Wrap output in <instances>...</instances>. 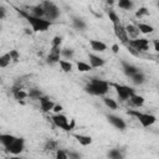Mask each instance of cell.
Listing matches in <instances>:
<instances>
[{"label":"cell","mask_w":159,"mask_h":159,"mask_svg":"<svg viewBox=\"0 0 159 159\" xmlns=\"http://www.w3.org/2000/svg\"><path fill=\"white\" fill-rule=\"evenodd\" d=\"M84 89L87 93L93 96H104L109 91V83L99 78H91Z\"/></svg>","instance_id":"1"},{"label":"cell","mask_w":159,"mask_h":159,"mask_svg":"<svg viewBox=\"0 0 159 159\" xmlns=\"http://www.w3.org/2000/svg\"><path fill=\"white\" fill-rule=\"evenodd\" d=\"M21 15L26 17L27 22L31 25V27H32V30H34L35 32H43V31H46V30L51 26V24H52L51 21H48V20H46V19L35 17V16L29 15V14H25V12H21Z\"/></svg>","instance_id":"2"},{"label":"cell","mask_w":159,"mask_h":159,"mask_svg":"<svg viewBox=\"0 0 159 159\" xmlns=\"http://www.w3.org/2000/svg\"><path fill=\"white\" fill-rule=\"evenodd\" d=\"M128 114L135 117V118L138 119V122H139L144 128L153 125V124L155 123V120H157L155 116L149 114V113H142V112H139V111H137V109H129V111H128Z\"/></svg>","instance_id":"3"},{"label":"cell","mask_w":159,"mask_h":159,"mask_svg":"<svg viewBox=\"0 0 159 159\" xmlns=\"http://www.w3.org/2000/svg\"><path fill=\"white\" fill-rule=\"evenodd\" d=\"M43 10H45V19L48 20V21H52V20H56L58 16H60V9L51 1H45L41 4Z\"/></svg>","instance_id":"4"},{"label":"cell","mask_w":159,"mask_h":159,"mask_svg":"<svg viewBox=\"0 0 159 159\" xmlns=\"http://www.w3.org/2000/svg\"><path fill=\"white\" fill-rule=\"evenodd\" d=\"M112 86L116 88V92L119 97L120 101H128L130 99L135 93H134V89L128 87V86H124V84H118V83H112Z\"/></svg>","instance_id":"5"},{"label":"cell","mask_w":159,"mask_h":159,"mask_svg":"<svg viewBox=\"0 0 159 159\" xmlns=\"http://www.w3.org/2000/svg\"><path fill=\"white\" fill-rule=\"evenodd\" d=\"M24 148H25V140H24V138L16 137V139L9 147H6L5 149H6L7 153H11L14 155H17V154H20L24 150Z\"/></svg>","instance_id":"6"},{"label":"cell","mask_w":159,"mask_h":159,"mask_svg":"<svg viewBox=\"0 0 159 159\" xmlns=\"http://www.w3.org/2000/svg\"><path fill=\"white\" fill-rule=\"evenodd\" d=\"M113 30H114V35H116V37H117L123 45L128 46V45H129V37H128L125 26H123L122 24H119V25H114V26H113Z\"/></svg>","instance_id":"7"},{"label":"cell","mask_w":159,"mask_h":159,"mask_svg":"<svg viewBox=\"0 0 159 159\" xmlns=\"http://www.w3.org/2000/svg\"><path fill=\"white\" fill-rule=\"evenodd\" d=\"M51 119H52V122H53V124L56 127H58V128H61L63 130H71V128H72V124L68 123L67 117L63 116V114H60V113L55 114V116H52Z\"/></svg>","instance_id":"8"},{"label":"cell","mask_w":159,"mask_h":159,"mask_svg":"<svg viewBox=\"0 0 159 159\" xmlns=\"http://www.w3.org/2000/svg\"><path fill=\"white\" fill-rule=\"evenodd\" d=\"M130 47L135 48L138 52H145L149 48V41L147 39H135V40H129Z\"/></svg>","instance_id":"9"},{"label":"cell","mask_w":159,"mask_h":159,"mask_svg":"<svg viewBox=\"0 0 159 159\" xmlns=\"http://www.w3.org/2000/svg\"><path fill=\"white\" fill-rule=\"evenodd\" d=\"M107 119H108V122H109L114 128H117V129H119V130H124L125 127H127L125 122H124L120 117H118V116L108 114V116H107Z\"/></svg>","instance_id":"10"},{"label":"cell","mask_w":159,"mask_h":159,"mask_svg":"<svg viewBox=\"0 0 159 159\" xmlns=\"http://www.w3.org/2000/svg\"><path fill=\"white\" fill-rule=\"evenodd\" d=\"M39 101H40L41 111L45 112V113H47V112H50V111H53V108H55V106H56V104H55L47 96H42Z\"/></svg>","instance_id":"11"},{"label":"cell","mask_w":159,"mask_h":159,"mask_svg":"<svg viewBox=\"0 0 159 159\" xmlns=\"http://www.w3.org/2000/svg\"><path fill=\"white\" fill-rule=\"evenodd\" d=\"M60 56H61V50L60 48H56V47H52L50 50L48 56H47V63L53 65V63L60 62Z\"/></svg>","instance_id":"12"},{"label":"cell","mask_w":159,"mask_h":159,"mask_svg":"<svg viewBox=\"0 0 159 159\" xmlns=\"http://www.w3.org/2000/svg\"><path fill=\"white\" fill-rule=\"evenodd\" d=\"M88 60H89V65H91L92 68L102 67V66L106 63V61H104L102 57H99V56H97V55H93V53H89V55H88Z\"/></svg>","instance_id":"13"},{"label":"cell","mask_w":159,"mask_h":159,"mask_svg":"<svg viewBox=\"0 0 159 159\" xmlns=\"http://www.w3.org/2000/svg\"><path fill=\"white\" fill-rule=\"evenodd\" d=\"M122 67H123V72L128 76V77H133L134 75H137L138 72H140L135 66H133V65H130V63H128V62H125V61H122Z\"/></svg>","instance_id":"14"},{"label":"cell","mask_w":159,"mask_h":159,"mask_svg":"<svg viewBox=\"0 0 159 159\" xmlns=\"http://www.w3.org/2000/svg\"><path fill=\"white\" fill-rule=\"evenodd\" d=\"M125 30H127V34H128V37H130V39H133V40H135V39H138V36H139V29L137 27V25H133V24H128L127 26H125Z\"/></svg>","instance_id":"15"},{"label":"cell","mask_w":159,"mask_h":159,"mask_svg":"<svg viewBox=\"0 0 159 159\" xmlns=\"http://www.w3.org/2000/svg\"><path fill=\"white\" fill-rule=\"evenodd\" d=\"M89 45H91L92 50L98 51V52H103L107 50V45L99 40H89Z\"/></svg>","instance_id":"16"},{"label":"cell","mask_w":159,"mask_h":159,"mask_svg":"<svg viewBox=\"0 0 159 159\" xmlns=\"http://www.w3.org/2000/svg\"><path fill=\"white\" fill-rule=\"evenodd\" d=\"M107 155L109 159H124V150L120 148H113L108 152Z\"/></svg>","instance_id":"17"},{"label":"cell","mask_w":159,"mask_h":159,"mask_svg":"<svg viewBox=\"0 0 159 159\" xmlns=\"http://www.w3.org/2000/svg\"><path fill=\"white\" fill-rule=\"evenodd\" d=\"M73 137L77 139V142L83 145V147H87L92 143V138L89 135H84V134H73Z\"/></svg>","instance_id":"18"},{"label":"cell","mask_w":159,"mask_h":159,"mask_svg":"<svg viewBox=\"0 0 159 159\" xmlns=\"http://www.w3.org/2000/svg\"><path fill=\"white\" fill-rule=\"evenodd\" d=\"M31 15L35 16V17H40V19H45V10L42 7V5H36V6H32L31 9Z\"/></svg>","instance_id":"19"},{"label":"cell","mask_w":159,"mask_h":159,"mask_svg":"<svg viewBox=\"0 0 159 159\" xmlns=\"http://www.w3.org/2000/svg\"><path fill=\"white\" fill-rule=\"evenodd\" d=\"M15 139H16V137H14L12 134H0V142L5 148L9 147Z\"/></svg>","instance_id":"20"},{"label":"cell","mask_w":159,"mask_h":159,"mask_svg":"<svg viewBox=\"0 0 159 159\" xmlns=\"http://www.w3.org/2000/svg\"><path fill=\"white\" fill-rule=\"evenodd\" d=\"M137 27L139 29V31H140L142 34H152V32L154 31V27H153V26H150V25H148V24H144V22H138Z\"/></svg>","instance_id":"21"},{"label":"cell","mask_w":159,"mask_h":159,"mask_svg":"<svg viewBox=\"0 0 159 159\" xmlns=\"http://www.w3.org/2000/svg\"><path fill=\"white\" fill-rule=\"evenodd\" d=\"M45 150L47 152H53V150H58V142L53 140V139H48L45 143Z\"/></svg>","instance_id":"22"},{"label":"cell","mask_w":159,"mask_h":159,"mask_svg":"<svg viewBox=\"0 0 159 159\" xmlns=\"http://www.w3.org/2000/svg\"><path fill=\"white\" fill-rule=\"evenodd\" d=\"M72 25L77 30H84L86 29V22L81 17H73L72 19Z\"/></svg>","instance_id":"23"},{"label":"cell","mask_w":159,"mask_h":159,"mask_svg":"<svg viewBox=\"0 0 159 159\" xmlns=\"http://www.w3.org/2000/svg\"><path fill=\"white\" fill-rule=\"evenodd\" d=\"M129 101H130L132 104L135 106V107H142V106L144 104V98H143L142 96H138V94H134Z\"/></svg>","instance_id":"24"},{"label":"cell","mask_w":159,"mask_h":159,"mask_svg":"<svg viewBox=\"0 0 159 159\" xmlns=\"http://www.w3.org/2000/svg\"><path fill=\"white\" fill-rule=\"evenodd\" d=\"M60 66H61V70L63 72H71L72 71V63L70 61H66V60H60Z\"/></svg>","instance_id":"25"},{"label":"cell","mask_w":159,"mask_h":159,"mask_svg":"<svg viewBox=\"0 0 159 159\" xmlns=\"http://www.w3.org/2000/svg\"><path fill=\"white\" fill-rule=\"evenodd\" d=\"M132 81H133V83L134 84H143L144 83V81H145V77H144V75L142 73V72H138L137 75H134L133 77H132Z\"/></svg>","instance_id":"26"},{"label":"cell","mask_w":159,"mask_h":159,"mask_svg":"<svg viewBox=\"0 0 159 159\" xmlns=\"http://www.w3.org/2000/svg\"><path fill=\"white\" fill-rule=\"evenodd\" d=\"M12 60H11V56H10V53H4L1 57H0V67H6L10 62H11Z\"/></svg>","instance_id":"27"},{"label":"cell","mask_w":159,"mask_h":159,"mask_svg":"<svg viewBox=\"0 0 159 159\" xmlns=\"http://www.w3.org/2000/svg\"><path fill=\"white\" fill-rule=\"evenodd\" d=\"M76 66H77V70H78L80 72H88V71L92 68L89 63H86V62H82V61H78V62L76 63Z\"/></svg>","instance_id":"28"},{"label":"cell","mask_w":159,"mask_h":159,"mask_svg":"<svg viewBox=\"0 0 159 159\" xmlns=\"http://www.w3.org/2000/svg\"><path fill=\"white\" fill-rule=\"evenodd\" d=\"M103 102H104V104H106V106H107L109 109H117V108H118L117 102H116L114 99H112V98L104 97V98H103Z\"/></svg>","instance_id":"29"},{"label":"cell","mask_w":159,"mask_h":159,"mask_svg":"<svg viewBox=\"0 0 159 159\" xmlns=\"http://www.w3.org/2000/svg\"><path fill=\"white\" fill-rule=\"evenodd\" d=\"M108 17H109V20L113 22V26H114V25H119V24H120V20H119L118 15H117L113 10H108Z\"/></svg>","instance_id":"30"},{"label":"cell","mask_w":159,"mask_h":159,"mask_svg":"<svg viewBox=\"0 0 159 159\" xmlns=\"http://www.w3.org/2000/svg\"><path fill=\"white\" fill-rule=\"evenodd\" d=\"M118 6L120 9H123V10H130L133 7V2L130 0H120L118 2Z\"/></svg>","instance_id":"31"},{"label":"cell","mask_w":159,"mask_h":159,"mask_svg":"<svg viewBox=\"0 0 159 159\" xmlns=\"http://www.w3.org/2000/svg\"><path fill=\"white\" fill-rule=\"evenodd\" d=\"M29 97L32 98V99H40V98L42 97V93H41L40 89H37V88H32V89L29 91Z\"/></svg>","instance_id":"32"},{"label":"cell","mask_w":159,"mask_h":159,"mask_svg":"<svg viewBox=\"0 0 159 159\" xmlns=\"http://www.w3.org/2000/svg\"><path fill=\"white\" fill-rule=\"evenodd\" d=\"M75 55V51L72 48H63L61 50V56H63L66 60H71Z\"/></svg>","instance_id":"33"},{"label":"cell","mask_w":159,"mask_h":159,"mask_svg":"<svg viewBox=\"0 0 159 159\" xmlns=\"http://www.w3.org/2000/svg\"><path fill=\"white\" fill-rule=\"evenodd\" d=\"M56 159H68V154L66 150L63 149H58L56 150Z\"/></svg>","instance_id":"34"},{"label":"cell","mask_w":159,"mask_h":159,"mask_svg":"<svg viewBox=\"0 0 159 159\" xmlns=\"http://www.w3.org/2000/svg\"><path fill=\"white\" fill-rule=\"evenodd\" d=\"M149 14V11H148V9L147 7H139L138 10H137V12H135V16L137 17H143V16H147Z\"/></svg>","instance_id":"35"},{"label":"cell","mask_w":159,"mask_h":159,"mask_svg":"<svg viewBox=\"0 0 159 159\" xmlns=\"http://www.w3.org/2000/svg\"><path fill=\"white\" fill-rule=\"evenodd\" d=\"M61 43H62V37H61V36H55V37L52 39V42H51V45H52V47H56V48H60V46H61Z\"/></svg>","instance_id":"36"},{"label":"cell","mask_w":159,"mask_h":159,"mask_svg":"<svg viewBox=\"0 0 159 159\" xmlns=\"http://www.w3.org/2000/svg\"><path fill=\"white\" fill-rule=\"evenodd\" d=\"M9 53H10V56H11V60H12V61H15V62L19 61V57H20V56H19V53H17L16 50H11Z\"/></svg>","instance_id":"37"},{"label":"cell","mask_w":159,"mask_h":159,"mask_svg":"<svg viewBox=\"0 0 159 159\" xmlns=\"http://www.w3.org/2000/svg\"><path fill=\"white\" fill-rule=\"evenodd\" d=\"M68 154V159H81V155L76 152H67Z\"/></svg>","instance_id":"38"},{"label":"cell","mask_w":159,"mask_h":159,"mask_svg":"<svg viewBox=\"0 0 159 159\" xmlns=\"http://www.w3.org/2000/svg\"><path fill=\"white\" fill-rule=\"evenodd\" d=\"M127 48L129 50V52H130L133 56H139V52H138L135 48H133V47H130V46H127Z\"/></svg>","instance_id":"39"},{"label":"cell","mask_w":159,"mask_h":159,"mask_svg":"<svg viewBox=\"0 0 159 159\" xmlns=\"http://www.w3.org/2000/svg\"><path fill=\"white\" fill-rule=\"evenodd\" d=\"M5 14H6V10H5V7L1 5V6H0V19H1V20L5 17Z\"/></svg>","instance_id":"40"},{"label":"cell","mask_w":159,"mask_h":159,"mask_svg":"<svg viewBox=\"0 0 159 159\" xmlns=\"http://www.w3.org/2000/svg\"><path fill=\"white\" fill-rule=\"evenodd\" d=\"M153 45H154V50L157 52H159V40H154L153 41Z\"/></svg>","instance_id":"41"},{"label":"cell","mask_w":159,"mask_h":159,"mask_svg":"<svg viewBox=\"0 0 159 159\" xmlns=\"http://www.w3.org/2000/svg\"><path fill=\"white\" fill-rule=\"evenodd\" d=\"M61 111H62V106H60V104H56V106H55V108H53V112H56V113L58 114Z\"/></svg>","instance_id":"42"},{"label":"cell","mask_w":159,"mask_h":159,"mask_svg":"<svg viewBox=\"0 0 159 159\" xmlns=\"http://www.w3.org/2000/svg\"><path fill=\"white\" fill-rule=\"evenodd\" d=\"M112 51H113V52H114V53H117V52H118V51H119V46H118V45H117V43H114V45H113V46H112Z\"/></svg>","instance_id":"43"},{"label":"cell","mask_w":159,"mask_h":159,"mask_svg":"<svg viewBox=\"0 0 159 159\" xmlns=\"http://www.w3.org/2000/svg\"><path fill=\"white\" fill-rule=\"evenodd\" d=\"M6 159H22V158L17 157V155H12V157H9V158H6Z\"/></svg>","instance_id":"44"},{"label":"cell","mask_w":159,"mask_h":159,"mask_svg":"<svg viewBox=\"0 0 159 159\" xmlns=\"http://www.w3.org/2000/svg\"><path fill=\"white\" fill-rule=\"evenodd\" d=\"M157 6H158V7H159V1H158V2H157Z\"/></svg>","instance_id":"45"}]
</instances>
